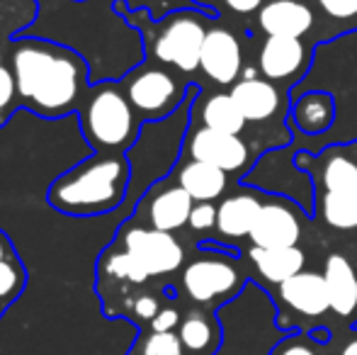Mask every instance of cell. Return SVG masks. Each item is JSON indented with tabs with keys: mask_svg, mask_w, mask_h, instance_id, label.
I'll list each match as a JSON object with an SVG mask.
<instances>
[{
	"mask_svg": "<svg viewBox=\"0 0 357 355\" xmlns=\"http://www.w3.org/2000/svg\"><path fill=\"white\" fill-rule=\"evenodd\" d=\"M10 68L17 81L20 105L39 117L56 119L80 109L88 66L73 49L47 39L10 42Z\"/></svg>",
	"mask_w": 357,
	"mask_h": 355,
	"instance_id": "obj_1",
	"label": "cell"
},
{
	"mask_svg": "<svg viewBox=\"0 0 357 355\" xmlns=\"http://www.w3.org/2000/svg\"><path fill=\"white\" fill-rule=\"evenodd\" d=\"M132 176V161L124 153H93L54 180L47 199L68 217H98L124 202Z\"/></svg>",
	"mask_w": 357,
	"mask_h": 355,
	"instance_id": "obj_2",
	"label": "cell"
},
{
	"mask_svg": "<svg viewBox=\"0 0 357 355\" xmlns=\"http://www.w3.org/2000/svg\"><path fill=\"white\" fill-rule=\"evenodd\" d=\"M294 163L311 178L316 217L333 232H357V142L299 153Z\"/></svg>",
	"mask_w": 357,
	"mask_h": 355,
	"instance_id": "obj_3",
	"label": "cell"
},
{
	"mask_svg": "<svg viewBox=\"0 0 357 355\" xmlns=\"http://www.w3.org/2000/svg\"><path fill=\"white\" fill-rule=\"evenodd\" d=\"M216 15L202 8L175 10L160 22H132L144 29L149 56L160 66H168L178 73H195L199 68V54L207 37L209 22Z\"/></svg>",
	"mask_w": 357,
	"mask_h": 355,
	"instance_id": "obj_4",
	"label": "cell"
},
{
	"mask_svg": "<svg viewBox=\"0 0 357 355\" xmlns=\"http://www.w3.org/2000/svg\"><path fill=\"white\" fill-rule=\"evenodd\" d=\"M80 129L93 149L124 151L139 139L142 119L117 83H98L80 105Z\"/></svg>",
	"mask_w": 357,
	"mask_h": 355,
	"instance_id": "obj_5",
	"label": "cell"
},
{
	"mask_svg": "<svg viewBox=\"0 0 357 355\" xmlns=\"http://www.w3.org/2000/svg\"><path fill=\"white\" fill-rule=\"evenodd\" d=\"M199 256L183 268L180 285L190 302L199 307H221L231 302L248 282V273L241 268L238 251L221 243H199Z\"/></svg>",
	"mask_w": 357,
	"mask_h": 355,
	"instance_id": "obj_6",
	"label": "cell"
},
{
	"mask_svg": "<svg viewBox=\"0 0 357 355\" xmlns=\"http://www.w3.org/2000/svg\"><path fill=\"white\" fill-rule=\"evenodd\" d=\"M122 90L142 124L163 122L199 93V88L188 86L168 66H160L155 61H149L127 73L122 81Z\"/></svg>",
	"mask_w": 357,
	"mask_h": 355,
	"instance_id": "obj_7",
	"label": "cell"
},
{
	"mask_svg": "<svg viewBox=\"0 0 357 355\" xmlns=\"http://www.w3.org/2000/svg\"><path fill=\"white\" fill-rule=\"evenodd\" d=\"M119 243L146 268L151 278L170 275L185 263V248L173 234L158 232L153 227L124 224L119 229Z\"/></svg>",
	"mask_w": 357,
	"mask_h": 355,
	"instance_id": "obj_8",
	"label": "cell"
},
{
	"mask_svg": "<svg viewBox=\"0 0 357 355\" xmlns=\"http://www.w3.org/2000/svg\"><path fill=\"white\" fill-rule=\"evenodd\" d=\"M183 153L192 161H204L229 176H245L253 158L248 144L234 134H221L209 127H192L185 137Z\"/></svg>",
	"mask_w": 357,
	"mask_h": 355,
	"instance_id": "obj_9",
	"label": "cell"
},
{
	"mask_svg": "<svg viewBox=\"0 0 357 355\" xmlns=\"http://www.w3.org/2000/svg\"><path fill=\"white\" fill-rule=\"evenodd\" d=\"M304 234V217L301 212L280 195L265 192L263 207H260L255 224L250 229V246L258 248H287L299 246Z\"/></svg>",
	"mask_w": 357,
	"mask_h": 355,
	"instance_id": "obj_10",
	"label": "cell"
},
{
	"mask_svg": "<svg viewBox=\"0 0 357 355\" xmlns=\"http://www.w3.org/2000/svg\"><path fill=\"white\" fill-rule=\"evenodd\" d=\"M311 54L314 44H306L304 39L268 37L258 52V71L284 90L301 83L311 66Z\"/></svg>",
	"mask_w": 357,
	"mask_h": 355,
	"instance_id": "obj_11",
	"label": "cell"
},
{
	"mask_svg": "<svg viewBox=\"0 0 357 355\" xmlns=\"http://www.w3.org/2000/svg\"><path fill=\"white\" fill-rule=\"evenodd\" d=\"M275 304H280L282 314L301 319H324L331 314V297L326 287L324 273L301 270L299 275L284 280L275 287Z\"/></svg>",
	"mask_w": 357,
	"mask_h": 355,
	"instance_id": "obj_12",
	"label": "cell"
},
{
	"mask_svg": "<svg viewBox=\"0 0 357 355\" xmlns=\"http://www.w3.org/2000/svg\"><path fill=\"white\" fill-rule=\"evenodd\" d=\"M199 71L216 86H234L243 71L241 42L224 24H209L199 54Z\"/></svg>",
	"mask_w": 357,
	"mask_h": 355,
	"instance_id": "obj_13",
	"label": "cell"
},
{
	"mask_svg": "<svg viewBox=\"0 0 357 355\" xmlns=\"http://www.w3.org/2000/svg\"><path fill=\"white\" fill-rule=\"evenodd\" d=\"M192 207L195 199L178 183H158L146 192L139 209L144 212V219L149 227L158 229V232L175 234L183 227H188Z\"/></svg>",
	"mask_w": 357,
	"mask_h": 355,
	"instance_id": "obj_14",
	"label": "cell"
},
{
	"mask_svg": "<svg viewBox=\"0 0 357 355\" xmlns=\"http://www.w3.org/2000/svg\"><path fill=\"white\" fill-rule=\"evenodd\" d=\"M265 192L260 190L241 188L231 195H224L216 204V236L221 241L238 243L250 236L260 207H263Z\"/></svg>",
	"mask_w": 357,
	"mask_h": 355,
	"instance_id": "obj_15",
	"label": "cell"
},
{
	"mask_svg": "<svg viewBox=\"0 0 357 355\" xmlns=\"http://www.w3.org/2000/svg\"><path fill=\"white\" fill-rule=\"evenodd\" d=\"M324 280L331 297V314L345 326L357 324V268L345 253H328Z\"/></svg>",
	"mask_w": 357,
	"mask_h": 355,
	"instance_id": "obj_16",
	"label": "cell"
},
{
	"mask_svg": "<svg viewBox=\"0 0 357 355\" xmlns=\"http://www.w3.org/2000/svg\"><path fill=\"white\" fill-rule=\"evenodd\" d=\"M258 27L265 37L304 39L316 27V10L304 0H268L258 10Z\"/></svg>",
	"mask_w": 357,
	"mask_h": 355,
	"instance_id": "obj_17",
	"label": "cell"
},
{
	"mask_svg": "<svg viewBox=\"0 0 357 355\" xmlns=\"http://www.w3.org/2000/svg\"><path fill=\"white\" fill-rule=\"evenodd\" d=\"M234 103L248 119V124H265L280 112L284 90L263 76H243L229 88Z\"/></svg>",
	"mask_w": 357,
	"mask_h": 355,
	"instance_id": "obj_18",
	"label": "cell"
},
{
	"mask_svg": "<svg viewBox=\"0 0 357 355\" xmlns=\"http://www.w3.org/2000/svg\"><path fill=\"white\" fill-rule=\"evenodd\" d=\"M175 183L195 199V202H216L229 190V173L204 161H183L175 168Z\"/></svg>",
	"mask_w": 357,
	"mask_h": 355,
	"instance_id": "obj_19",
	"label": "cell"
},
{
	"mask_svg": "<svg viewBox=\"0 0 357 355\" xmlns=\"http://www.w3.org/2000/svg\"><path fill=\"white\" fill-rule=\"evenodd\" d=\"M248 263L253 268L255 275L265 280L270 285H282L284 280L299 275L301 270H306V253L299 246H287V248H248Z\"/></svg>",
	"mask_w": 357,
	"mask_h": 355,
	"instance_id": "obj_20",
	"label": "cell"
},
{
	"mask_svg": "<svg viewBox=\"0 0 357 355\" xmlns=\"http://www.w3.org/2000/svg\"><path fill=\"white\" fill-rule=\"evenodd\" d=\"M335 114H338V109H335L333 95L324 93V90H309V93L291 100L289 122L306 137H319L333 127Z\"/></svg>",
	"mask_w": 357,
	"mask_h": 355,
	"instance_id": "obj_21",
	"label": "cell"
},
{
	"mask_svg": "<svg viewBox=\"0 0 357 355\" xmlns=\"http://www.w3.org/2000/svg\"><path fill=\"white\" fill-rule=\"evenodd\" d=\"M185 355H216L221 348V324L207 309H192L178 326Z\"/></svg>",
	"mask_w": 357,
	"mask_h": 355,
	"instance_id": "obj_22",
	"label": "cell"
},
{
	"mask_svg": "<svg viewBox=\"0 0 357 355\" xmlns=\"http://www.w3.org/2000/svg\"><path fill=\"white\" fill-rule=\"evenodd\" d=\"M199 109V124L202 127H209L214 132L221 134H234V137H241L248 124V119L243 117V112L238 109V105L234 103L231 93H214L207 95L199 105V100H195V107Z\"/></svg>",
	"mask_w": 357,
	"mask_h": 355,
	"instance_id": "obj_23",
	"label": "cell"
},
{
	"mask_svg": "<svg viewBox=\"0 0 357 355\" xmlns=\"http://www.w3.org/2000/svg\"><path fill=\"white\" fill-rule=\"evenodd\" d=\"M100 270H105L107 275H112V278H117V280H124V282H129V285H144L151 280L146 268L132 256V253L124 251V248H119V251L117 248H107V251L102 253V258H100Z\"/></svg>",
	"mask_w": 357,
	"mask_h": 355,
	"instance_id": "obj_24",
	"label": "cell"
},
{
	"mask_svg": "<svg viewBox=\"0 0 357 355\" xmlns=\"http://www.w3.org/2000/svg\"><path fill=\"white\" fill-rule=\"evenodd\" d=\"M316 20L331 24V34H348L357 29V0H314Z\"/></svg>",
	"mask_w": 357,
	"mask_h": 355,
	"instance_id": "obj_25",
	"label": "cell"
},
{
	"mask_svg": "<svg viewBox=\"0 0 357 355\" xmlns=\"http://www.w3.org/2000/svg\"><path fill=\"white\" fill-rule=\"evenodd\" d=\"M333 341V338H331ZM268 355H331V343H319L309 336V331H294L280 338Z\"/></svg>",
	"mask_w": 357,
	"mask_h": 355,
	"instance_id": "obj_26",
	"label": "cell"
},
{
	"mask_svg": "<svg viewBox=\"0 0 357 355\" xmlns=\"http://www.w3.org/2000/svg\"><path fill=\"white\" fill-rule=\"evenodd\" d=\"M129 355H185V348H183V343H180L178 333L151 331L139 338L137 346L129 351Z\"/></svg>",
	"mask_w": 357,
	"mask_h": 355,
	"instance_id": "obj_27",
	"label": "cell"
},
{
	"mask_svg": "<svg viewBox=\"0 0 357 355\" xmlns=\"http://www.w3.org/2000/svg\"><path fill=\"white\" fill-rule=\"evenodd\" d=\"M24 282H27V273H24L17 253L3 258L0 261V302H10V299L20 297Z\"/></svg>",
	"mask_w": 357,
	"mask_h": 355,
	"instance_id": "obj_28",
	"label": "cell"
},
{
	"mask_svg": "<svg viewBox=\"0 0 357 355\" xmlns=\"http://www.w3.org/2000/svg\"><path fill=\"white\" fill-rule=\"evenodd\" d=\"M20 93H17V81L10 66H0V127L8 122L10 112L17 107Z\"/></svg>",
	"mask_w": 357,
	"mask_h": 355,
	"instance_id": "obj_29",
	"label": "cell"
},
{
	"mask_svg": "<svg viewBox=\"0 0 357 355\" xmlns=\"http://www.w3.org/2000/svg\"><path fill=\"white\" fill-rule=\"evenodd\" d=\"M188 227L195 234H207L216 229V202H195Z\"/></svg>",
	"mask_w": 357,
	"mask_h": 355,
	"instance_id": "obj_30",
	"label": "cell"
},
{
	"mask_svg": "<svg viewBox=\"0 0 357 355\" xmlns=\"http://www.w3.org/2000/svg\"><path fill=\"white\" fill-rule=\"evenodd\" d=\"M180 312L175 307H165L160 309L158 314H155L153 319H151V331L155 333H168V331H175V328L180 326Z\"/></svg>",
	"mask_w": 357,
	"mask_h": 355,
	"instance_id": "obj_31",
	"label": "cell"
},
{
	"mask_svg": "<svg viewBox=\"0 0 357 355\" xmlns=\"http://www.w3.org/2000/svg\"><path fill=\"white\" fill-rule=\"evenodd\" d=\"M132 312L137 314L139 319H144V322L151 324V319L160 312L158 297H153V294H139V297L132 302Z\"/></svg>",
	"mask_w": 357,
	"mask_h": 355,
	"instance_id": "obj_32",
	"label": "cell"
},
{
	"mask_svg": "<svg viewBox=\"0 0 357 355\" xmlns=\"http://www.w3.org/2000/svg\"><path fill=\"white\" fill-rule=\"evenodd\" d=\"M331 355H357V326H348V331L340 333V338L331 341Z\"/></svg>",
	"mask_w": 357,
	"mask_h": 355,
	"instance_id": "obj_33",
	"label": "cell"
},
{
	"mask_svg": "<svg viewBox=\"0 0 357 355\" xmlns=\"http://www.w3.org/2000/svg\"><path fill=\"white\" fill-rule=\"evenodd\" d=\"M221 3L236 15H250V13H258L265 5V0H221Z\"/></svg>",
	"mask_w": 357,
	"mask_h": 355,
	"instance_id": "obj_34",
	"label": "cell"
},
{
	"mask_svg": "<svg viewBox=\"0 0 357 355\" xmlns=\"http://www.w3.org/2000/svg\"><path fill=\"white\" fill-rule=\"evenodd\" d=\"M8 256H15V248H13V243L8 241V236L0 232V261L8 258Z\"/></svg>",
	"mask_w": 357,
	"mask_h": 355,
	"instance_id": "obj_35",
	"label": "cell"
},
{
	"mask_svg": "<svg viewBox=\"0 0 357 355\" xmlns=\"http://www.w3.org/2000/svg\"><path fill=\"white\" fill-rule=\"evenodd\" d=\"M197 8H202V10H209L212 15H216V10H214V5L219 3V0H192Z\"/></svg>",
	"mask_w": 357,
	"mask_h": 355,
	"instance_id": "obj_36",
	"label": "cell"
},
{
	"mask_svg": "<svg viewBox=\"0 0 357 355\" xmlns=\"http://www.w3.org/2000/svg\"><path fill=\"white\" fill-rule=\"evenodd\" d=\"M0 5H3V13H20V10H15V5L10 3V0H0ZM3 17V15H0Z\"/></svg>",
	"mask_w": 357,
	"mask_h": 355,
	"instance_id": "obj_37",
	"label": "cell"
},
{
	"mask_svg": "<svg viewBox=\"0 0 357 355\" xmlns=\"http://www.w3.org/2000/svg\"><path fill=\"white\" fill-rule=\"evenodd\" d=\"M0 66H5V56H3V47H0Z\"/></svg>",
	"mask_w": 357,
	"mask_h": 355,
	"instance_id": "obj_38",
	"label": "cell"
},
{
	"mask_svg": "<svg viewBox=\"0 0 357 355\" xmlns=\"http://www.w3.org/2000/svg\"><path fill=\"white\" fill-rule=\"evenodd\" d=\"M3 309H5V304H3V302H0V314H3Z\"/></svg>",
	"mask_w": 357,
	"mask_h": 355,
	"instance_id": "obj_39",
	"label": "cell"
},
{
	"mask_svg": "<svg viewBox=\"0 0 357 355\" xmlns=\"http://www.w3.org/2000/svg\"><path fill=\"white\" fill-rule=\"evenodd\" d=\"M78 3H83V0H78Z\"/></svg>",
	"mask_w": 357,
	"mask_h": 355,
	"instance_id": "obj_40",
	"label": "cell"
}]
</instances>
